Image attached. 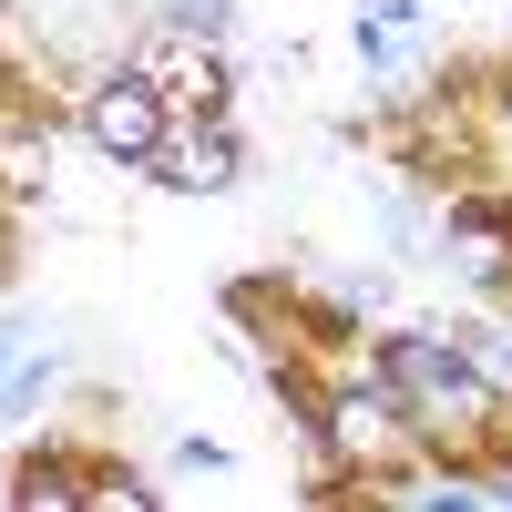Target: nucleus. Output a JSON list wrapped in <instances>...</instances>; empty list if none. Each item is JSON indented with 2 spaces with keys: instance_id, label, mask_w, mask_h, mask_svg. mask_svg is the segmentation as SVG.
Here are the masks:
<instances>
[{
  "instance_id": "nucleus-6",
  "label": "nucleus",
  "mask_w": 512,
  "mask_h": 512,
  "mask_svg": "<svg viewBox=\"0 0 512 512\" xmlns=\"http://www.w3.org/2000/svg\"><path fill=\"white\" fill-rule=\"evenodd\" d=\"M72 502H82V492H72L62 472H31V482H21V512H72Z\"/></svg>"
},
{
  "instance_id": "nucleus-7",
  "label": "nucleus",
  "mask_w": 512,
  "mask_h": 512,
  "mask_svg": "<svg viewBox=\"0 0 512 512\" xmlns=\"http://www.w3.org/2000/svg\"><path fill=\"white\" fill-rule=\"evenodd\" d=\"M0 175H11V185H41V154H31V144H0Z\"/></svg>"
},
{
  "instance_id": "nucleus-1",
  "label": "nucleus",
  "mask_w": 512,
  "mask_h": 512,
  "mask_svg": "<svg viewBox=\"0 0 512 512\" xmlns=\"http://www.w3.org/2000/svg\"><path fill=\"white\" fill-rule=\"evenodd\" d=\"M93 144L154 164V144H164V93H154L144 72H123V82H103V93H93Z\"/></svg>"
},
{
  "instance_id": "nucleus-4",
  "label": "nucleus",
  "mask_w": 512,
  "mask_h": 512,
  "mask_svg": "<svg viewBox=\"0 0 512 512\" xmlns=\"http://www.w3.org/2000/svg\"><path fill=\"white\" fill-rule=\"evenodd\" d=\"M390 420H400V400H390V390L338 400V451H390Z\"/></svg>"
},
{
  "instance_id": "nucleus-5",
  "label": "nucleus",
  "mask_w": 512,
  "mask_h": 512,
  "mask_svg": "<svg viewBox=\"0 0 512 512\" xmlns=\"http://www.w3.org/2000/svg\"><path fill=\"white\" fill-rule=\"evenodd\" d=\"M93 502H103V512H154V482H134V472H103V482H93Z\"/></svg>"
},
{
  "instance_id": "nucleus-2",
  "label": "nucleus",
  "mask_w": 512,
  "mask_h": 512,
  "mask_svg": "<svg viewBox=\"0 0 512 512\" xmlns=\"http://www.w3.org/2000/svg\"><path fill=\"white\" fill-rule=\"evenodd\" d=\"M379 390H390V400H451V410H472L482 369H461L451 349H431V338H400V349L379 359Z\"/></svg>"
},
{
  "instance_id": "nucleus-3",
  "label": "nucleus",
  "mask_w": 512,
  "mask_h": 512,
  "mask_svg": "<svg viewBox=\"0 0 512 512\" xmlns=\"http://www.w3.org/2000/svg\"><path fill=\"white\" fill-rule=\"evenodd\" d=\"M154 164H164L185 195H226V185H236V144L216 134V123H205V134H185V144L164 134V144H154Z\"/></svg>"
}]
</instances>
